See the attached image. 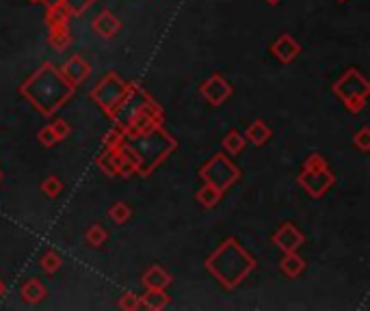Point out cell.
<instances>
[{
	"label": "cell",
	"instance_id": "52a82bcc",
	"mask_svg": "<svg viewBox=\"0 0 370 311\" xmlns=\"http://www.w3.org/2000/svg\"><path fill=\"white\" fill-rule=\"evenodd\" d=\"M297 181H299V186L312 199H320L336 184V175L329 169H320V171H306V169H301Z\"/></svg>",
	"mask_w": 370,
	"mask_h": 311
},
{
	"label": "cell",
	"instance_id": "7402d4cb",
	"mask_svg": "<svg viewBox=\"0 0 370 311\" xmlns=\"http://www.w3.org/2000/svg\"><path fill=\"white\" fill-rule=\"evenodd\" d=\"M109 240V231L102 227V225H91V227H87V231H85V242L89 244V247H93V249H100L104 242Z\"/></svg>",
	"mask_w": 370,
	"mask_h": 311
},
{
	"label": "cell",
	"instance_id": "d4e9b609",
	"mask_svg": "<svg viewBox=\"0 0 370 311\" xmlns=\"http://www.w3.org/2000/svg\"><path fill=\"white\" fill-rule=\"evenodd\" d=\"M69 13L65 11V7H50V9H46V24H48V29L50 26H57V24H63V22H69Z\"/></svg>",
	"mask_w": 370,
	"mask_h": 311
},
{
	"label": "cell",
	"instance_id": "836d02e7",
	"mask_svg": "<svg viewBox=\"0 0 370 311\" xmlns=\"http://www.w3.org/2000/svg\"><path fill=\"white\" fill-rule=\"evenodd\" d=\"M5 292H7V285H5V281H3V279H0V298L5 296Z\"/></svg>",
	"mask_w": 370,
	"mask_h": 311
},
{
	"label": "cell",
	"instance_id": "3957f363",
	"mask_svg": "<svg viewBox=\"0 0 370 311\" xmlns=\"http://www.w3.org/2000/svg\"><path fill=\"white\" fill-rule=\"evenodd\" d=\"M126 143L130 145V149L135 151L137 160H139V173L141 177L150 175L167 156L178 147V143L174 141V137L165 132L163 123L154 125L152 130H147L145 134L137 137V139H126Z\"/></svg>",
	"mask_w": 370,
	"mask_h": 311
},
{
	"label": "cell",
	"instance_id": "7a4b0ae2",
	"mask_svg": "<svg viewBox=\"0 0 370 311\" xmlns=\"http://www.w3.org/2000/svg\"><path fill=\"white\" fill-rule=\"evenodd\" d=\"M256 257L245 251L238 238H226L219 249L206 259V270L224 285L226 290H234L256 270Z\"/></svg>",
	"mask_w": 370,
	"mask_h": 311
},
{
	"label": "cell",
	"instance_id": "484cf974",
	"mask_svg": "<svg viewBox=\"0 0 370 311\" xmlns=\"http://www.w3.org/2000/svg\"><path fill=\"white\" fill-rule=\"evenodd\" d=\"M95 0H63V7L69 15H83Z\"/></svg>",
	"mask_w": 370,
	"mask_h": 311
},
{
	"label": "cell",
	"instance_id": "8992f818",
	"mask_svg": "<svg viewBox=\"0 0 370 311\" xmlns=\"http://www.w3.org/2000/svg\"><path fill=\"white\" fill-rule=\"evenodd\" d=\"M200 177L206 181V184L214 186L217 191L226 195L240 179V169L232 163V158L226 151H219V153H212L210 158L202 165Z\"/></svg>",
	"mask_w": 370,
	"mask_h": 311
},
{
	"label": "cell",
	"instance_id": "74e56055",
	"mask_svg": "<svg viewBox=\"0 0 370 311\" xmlns=\"http://www.w3.org/2000/svg\"><path fill=\"white\" fill-rule=\"evenodd\" d=\"M338 3H347V0H338Z\"/></svg>",
	"mask_w": 370,
	"mask_h": 311
},
{
	"label": "cell",
	"instance_id": "83f0119b",
	"mask_svg": "<svg viewBox=\"0 0 370 311\" xmlns=\"http://www.w3.org/2000/svg\"><path fill=\"white\" fill-rule=\"evenodd\" d=\"M303 169L306 171H320V169H329L327 160H325V156H320V153H310L306 163H303Z\"/></svg>",
	"mask_w": 370,
	"mask_h": 311
},
{
	"label": "cell",
	"instance_id": "ba28073f",
	"mask_svg": "<svg viewBox=\"0 0 370 311\" xmlns=\"http://www.w3.org/2000/svg\"><path fill=\"white\" fill-rule=\"evenodd\" d=\"M270 242H273L282 253H297L303 242H306V236L303 231L294 225V223H282L275 231L273 236H270Z\"/></svg>",
	"mask_w": 370,
	"mask_h": 311
},
{
	"label": "cell",
	"instance_id": "d590c367",
	"mask_svg": "<svg viewBox=\"0 0 370 311\" xmlns=\"http://www.w3.org/2000/svg\"><path fill=\"white\" fill-rule=\"evenodd\" d=\"M0 181H3V169H0Z\"/></svg>",
	"mask_w": 370,
	"mask_h": 311
},
{
	"label": "cell",
	"instance_id": "5bb4252c",
	"mask_svg": "<svg viewBox=\"0 0 370 311\" xmlns=\"http://www.w3.org/2000/svg\"><path fill=\"white\" fill-rule=\"evenodd\" d=\"M20 296L24 303H29V305H39L46 296H48V290H46V285L41 283V279H27L22 283V288H20Z\"/></svg>",
	"mask_w": 370,
	"mask_h": 311
},
{
	"label": "cell",
	"instance_id": "6da1fadb",
	"mask_svg": "<svg viewBox=\"0 0 370 311\" xmlns=\"http://www.w3.org/2000/svg\"><path fill=\"white\" fill-rule=\"evenodd\" d=\"M74 91H76V87L53 63H43L20 85L22 97H27L31 106L46 117L55 115L74 95Z\"/></svg>",
	"mask_w": 370,
	"mask_h": 311
},
{
	"label": "cell",
	"instance_id": "8fae6325",
	"mask_svg": "<svg viewBox=\"0 0 370 311\" xmlns=\"http://www.w3.org/2000/svg\"><path fill=\"white\" fill-rule=\"evenodd\" d=\"M61 74L67 78V81H69L74 87H78V85H83L87 78H89L91 65H89L81 55H74V57H69V59L61 65Z\"/></svg>",
	"mask_w": 370,
	"mask_h": 311
},
{
	"label": "cell",
	"instance_id": "9c48e42d",
	"mask_svg": "<svg viewBox=\"0 0 370 311\" xmlns=\"http://www.w3.org/2000/svg\"><path fill=\"white\" fill-rule=\"evenodd\" d=\"M200 93L204 95V99L210 104V106H221V104H226L232 97L234 89L221 74H212L202 83Z\"/></svg>",
	"mask_w": 370,
	"mask_h": 311
},
{
	"label": "cell",
	"instance_id": "f1b7e54d",
	"mask_svg": "<svg viewBox=\"0 0 370 311\" xmlns=\"http://www.w3.org/2000/svg\"><path fill=\"white\" fill-rule=\"evenodd\" d=\"M50 127H53L55 137L59 139V143H61V141H65V139L71 134V125H69L65 119H57V121H53V123H50Z\"/></svg>",
	"mask_w": 370,
	"mask_h": 311
},
{
	"label": "cell",
	"instance_id": "1f68e13d",
	"mask_svg": "<svg viewBox=\"0 0 370 311\" xmlns=\"http://www.w3.org/2000/svg\"><path fill=\"white\" fill-rule=\"evenodd\" d=\"M119 309H128V311L139 309V294H135V292L121 294V298H119Z\"/></svg>",
	"mask_w": 370,
	"mask_h": 311
},
{
	"label": "cell",
	"instance_id": "4316f807",
	"mask_svg": "<svg viewBox=\"0 0 370 311\" xmlns=\"http://www.w3.org/2000/svg\"><path fill=\"white\" fill-rule=\"evenodd\" d=\"M353 145L362 151V153H368L370 151V127L364 125L357 130V134L353 137Z\"/></svg>",
	"mask_w": 370,
	"mask_h": 311
},
{
	"label": "cell",
	"instance_id": "f546056e",
	"mask_svg": "<svg viewBox=\"0 0 370 311\" xmlns=\"http://www.w3.org/2000/svg\"><path fill=\"white\" fill-rule=\"evenodd\" d=\"M37 141H39L43 147H55V145L59 143V139L55 137V132H53L50 125H46V127L39 130V132H37Z\"/></svg>",
	"mask_w": 370,
	"mask_h": 311
},
{
	"label": "cell",
	"instance_id": "e575fe53",
	"mask_svg": "<svg viewBox=\"0 0 370 311\" xmlns=\"http://www.w3.org/2000/svg\"><path fill=\"white\" fill-rule=\"evenodd\" d=\"M264 3H266V5H270V7H278V5L282 3V0H264Z\"/></svg>",
	"mask_w": 370,
	"mask_h": 311
},
{
	"label": "cell",
	"instance_id": "9a60e30c",
	"mask_svg": "<svg viewBox=\"0 0 370 311\" xmlns=\"http://www.w3.org/2000/svg\"><path fill=\"white\" fill-rule=\"evenodd\" d=\"M308 264H306V259L299 255V253H284L282 257V262H280V270L282 275H286L288 279H297L306 272Z\"/></svg>",
	"mask_w": 370,
	"mask_h": 311
},
{
	"label": "cell",
	"instance_id": "d6a6232c",
	"mask_svg": "<svg viewBox=\"0 0 370 311\" xmlns=\"http://www.w3.org/2000/svg\"><path fill=\"white\" fill-rule=\"evenodd\" d=\"M39 3H41L46 9H50V7H63V0H39Z\"/></svg>",
	"mask_w": 370,
	"mask_h": 311
},
{
	"label": "cell",
	"instance_id": "44dd1931",
	"mask_svg": "<svg viewBox=\"0 0 370 311\" xmlns=\"http://www.w3.org/2000/svg\"><path fill=\"white\" fill-rule=\"evenodd\" d=\"M61 266H63V257H61V253L55 251V249H48V251L39 257V268H41L46 275L59 272Z\"/></svg>",
	"mask_w": 370,
	"mask_h": 311
},
{
	"label": "cell",
	"instance_id": "ac0fdd59",
	"mask_svg": "<svg viewBox=\"0 0 370 311\" xmlns=\"http://www.w3.org/2000/svg\"><path fill=\"white\" fill-rule=\"evenodd\" d=\"M270 137H273V130H270L262 119H256L254 123H249L247 125V130H245V139H247V143H254V145H264Z\"/></svg>",
	"mask_w": 370,
	"mask_h": 311
},
{
	"label": "cell",
	"instance_id": "2e32d148",
	"mask_svg": "<svg viewBox=\"0 0 370 311\" xmlns=\"http://www.w3.org/2000/svg\"><path fill=\"white\" fill-rule=\"evenodd\" d=\"M171 298L165 290H145V294L139 296V309H150V311H160L169 307Z\"/></svg>",
	"mask_w": 370,
	"mask_h": 311
},
{
	"label": "cell",
	"instance_id": "4fadbf2b",
	"mask_svg": "<svg viewBox=\"0 0 370 311\" xmlns=\"http://www.w3.org/2000/svg\"><path fill=\"white\" fill-rule=\"evenodd\" d=\"M93 31L104 39H111L121 31V20L109 9H104L93 18Z\"/></svg>",
	"mask_w": 370,
	"mask_h": 311
},
{
	"label": "cell",
	"instance_id": "30bf717a",
	"mask_svg": "<svg viewBox=\"0 0 370 311\" xmlns=\"http://www.w3.org/2000/svg\"><path fill=\"white\" fill-rule=\"evenodd\" d=\"M270 55H273L282 65H288V63H292L294 59L301 55V43L294 39L292 35L284 33L273 43H270Z\"/></svg>",
	"mask_w": 370,
	"mask_h": 311
},
{
	"label": "cell",
	"instance_id": "277c9868",
	"mask_svg": "<svg viewBox=\"0 0 370 311\" xmlns=\"http://www.w3.org/2000/svg\"><path fill=\"white\" fill-rule=\"evenodd\" d=\"M334 93L344 102V106H347L351 115H359L366 109V102L370 95V83L366 81L359 69L351 67L334 83Z\"/></svg>",
	"mask_w": 370,
	"mask_h": 311
},
{
	"label": "cell",
	"instance_id": "603a6c76",
	"mask_svg": "<svg viewBox=\"0 0 370 311\" xmlns=\"http://www.w3.org/2000/svg\"><path fill=\"white\" fill-rule=\"evenodd\" d=\"M109 219L115 223V225H123V223H128L132 219V210H130V205L128 203H123V201H115L111 207H109Z\"/></svg>",
	"mask_w": 370,
	"mask_h": 311
},
{
	"label": "cell",
	"instance_id": "4dcf8cb0",
	"mask_svg": "<svg viewBox=\"0 0 370 311\" xmlns=\"http://www.w3.org/2000/svg\"><path fill=\"white\" fill-rule=\"evenodd\" d=\"M123 141V132H121V127H113L111 132L104 134V149H111V147H117L119 143Z\"/></svg>",
	"mask_w": 370,
	"mask_h": 311
},
{
	"label": "cell",
	"instance_id": "5b68a950",
	"mask_svg": "<svg viewBox=\"0 0 370 311\" xmlns=\"http://www.w3.org/2000/svg\"><path fill=\"white\" fill-rule=\"evenodd\" d=\"M128 91H130V83L121 81V76L117 71H107L100 81H97L89 97L100 106V111L109 119H113L117 109L123 104V99L128 97Z\"/></svg>",
	"mask_w": 370,
	"mask_h": 311
},
{
	"label": "cell",
	"instance_id": "7c38bea8",
	"mask_svg": "<svg viewBox=\"0 0 370 311\" xmlns=\"http://www.w3.org/2000/svg\"><path fill=\"white\" fill-rule=\"evenodd\" d=\"M171 281H174L171 272L165 270V268L158 266V264L150 266V268L143 272V277H141V283H143L145 290H167L169 285H171Z\"/></svg>",
	"mask_w": 370,
	"mask_h": 311
},
{
	"label": "cell",
	"instance_id": "e0dca14e",
	"mask_svg": "<svg viewBox=\"0 0 370 311\" xmlns=\"http://www.w3.org/2000/svg\"><path fill=\"white\" fill-rule=\"evenodd\" d=\"M50 33H48V43H50V48L63 52L69 48L71 43V33H69V22H63V24H57V26H50L48 29Z\"/></svg>",
	"mask_w": 370,
	"mask_h": 311
},
{
	"label": "cell",
	"instance_id": "cb8c5ba5",
	"mask_svg": "<svg viewBox=\"0 0 370 311\" xmlns=\"http://www.w3.org/2000/svg\"><path fill=\"white\" fill-rule=\"evenodd\" d=\"M63 181L57 177V175H48L43 181H41V193L48 197V199H57L61 193H63Z\"/></svg>",
	"mask_w": 370,
	"mask_h": 311
},
{
	"label": "cell",
	"instance_id": "ffe728a7",
	"mask_svg": "<svg viewBox=\"0 0 370 311\" xmlns=\"http://www.w3.org/2000/svg\"><path fill=\"white\" fill-rule=\"evenodd\" d=\"M245 145H247V139H245V134L238 132L236 127H232L230 132L224 137V141H221V147H224V151L228 156H238L245 149Z\"/></svg>",
	"mask_w": 370,
	"mask_h": 311
},
{
	"label": "cell",
	"instance_id": "d6986e66",
	"mask_svg": "<svg viewBox=\"0 0 370 311\" xmlns=\"http://www.w3.org/2000/svg\"><path fill=\"white\" fill-rule=\"evenodd\" d=\"M195 199H197V203H200L202 207H206V210H212V207L219 205V201L224 199V193L217 191L214 186H210V184H206V181H204V186L197 191Z\"/></svg>",
	"mask_w": 370,
	"mask_h": 311
},
{
	"label": "cell",
	"instance_id": "8d00e7d4",
	"mask_svg": "<svg viewBox=\"0 0 370 311\" xmlns=\"http://www.w3.org/2000/svg\"><path fill=\"white\" fill-rule=\"evenodd\" d=\"M29 3H39V0H29Z\"/></svg>",
	"mask_w": 370,
	"mask_h": 311
}]
</instances>
